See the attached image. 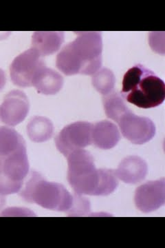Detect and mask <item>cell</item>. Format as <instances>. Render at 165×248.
I'll return each instance as SVG.
<instances>
[{"mask_svg": "<svg viewBox=\"0 0 165 248\" xmlns=\"http://www.w3.org/2000/svg\"><path fill=\"white\" fill-rule=\"evenodd\" d=\"M67 158L68 181L76 195L107 196L117 190L119 183L115 171L96 169L89 152L77 150Z\"/></svg>", "mask_w": 165, "mask_h": 248, "instance_id": "obj_1", "label": "cell"}, {"mask_svg": "<svg viewBox=\"0 0 165 248\" xmlns=\"http://www.w3.org/2000/svg\"><path fill=\"white\" fill-rule=\"evenodd\" d=\"M77 37L61 49L57 56V68L65 76H93L102 66L101 32H76Z\"/></svg>", "mask_w": 165, "mask_h": 248, "instance_id": "obj_2", "label": "cell"}, {"mask_svg": "<svg viewBox=\"0 0 165 248\" xmlns=\"http://www.w3.org/2000/svg\"><path fill=\"white\" fill-rule=\"evenodd\" d=\"M122 86V97L140 108H153L164 102V81L143 65L130 68L123 77Z\"/></svg>", "mask_w": 165, "mask_h": 248, "instance_id": "obj_3", "label": "cell"}, {"mask_svg": "<svg viewBox=\"0 0 165 248\" xmlns=\"http://www.w3.org/2000/svg\"><path fill=\"white\" fill-rule=\"evenodd\" d=\"M20 196L26 202L42 208L58 212H69L74 204V197L58 183L49 182L39 172H32Z\"/></svg>", "mask_w": 165, "mask_h": 248, "instance_id": "obj_4", "label": "cell"}, {"mask_svg": "<svg viewBox=\"0 0 165 248\" xmlns=\"http://www.w3.org/2000/svg\"><path fill=\"white\" fill-rule=\"evenodd\" d=\"M92 125L87 122H77L66 125L55 138L58 151L67 157L73 152L92 144Z\"/></svg>", "mask_w": 165, "mask_h": 248, "instance_id": "obj_5", "label": "cell"}, {"mask_svg": "<svg viewBox=\"0 0 165 248\" xmlns=\"http://www.w3.org/2000/svg\"><path fill=\"white\" fill-rule=\"evenodd\" d=\"M45 66V62L38 52L31 48L15 58L11 67L10 75L14 84L19 87L32 86V81L37 72Z\"/></svg>", "mask_w": 165, "mask_h": 248, "instance_id": "obj_6", "label": "cell"}, {"mask_svg": "<svg viewBox=\"0 0 165 248\" xmlns=\"http://www.w3.org/2000/svg\"><path fill=\"white\" fill-rule=\"evenodd\" d=\"M122 136L134 144L142 145L152 140L156 135V125L145 117L135 115L131 110L118 122Z\"/></svg>", "mask_w": 165, "mask_h": 248, "instance_id": "obj_7", "label": "cell"}, {"mask_svg": "<svg viewBox=\"0 0 165 248\" xmlns=\"http://www.w3.org/2000/svg\"><path fill=\"white\" fill-rule=\"evenodd\" d=\"M29 110L30 104L25 93L14 90L5 96L0 106V118L6 125L16 126L25 120Z\"/></svg>", "mask_w": 165, "mask_h": 248, "instance_id": "obj_8", "label": "cell"}, {"mask_svg": "<svg viewBox=\"0 0 165 248\" xmlns=\"http://www.w3.org/2000/svg\"><path fill=\"white\" fill-rule=\"evenodd\" d=\"M135 202L137 209L145 213L156 211L163 206L165 203L164 178L139 186L135 192Z\"/></svg>", "mask_w": 165, "mask_h": 248, "instance_id": "obj_9", "label": "cell"}, {"mask_svg": "<svg viewBox=\"0 0 165 248\" xmlns=\"http://www.w3.org/2000/svg\"><path fill=\"white\" fill-rule=\"evenodd\" d=\"M2 158V171L0 177L15 184L24 185L29 172V162L26 148Z\"/></svg>", "mask_w": 165, "mask_h": 248, "instance_id": "obj_10", "label": "cell"}, {"mask_svg": "<svg viewBox=\"0 0 165 248\" xmlns=\"http://www.w3.org/2000/svg\"><path fill=\"white\" fill-rule=\"evenodd\" d=\"M118 179L127 184H136L142 182L148 174V164L139 156L125 158L115 171Z\"/></svg>", "mask_w": 165, "mask_h": 248, "instance_id": "obj_11", "label": "cell"}, {"mask_svg": "<svg viewBox=\"0 0 165 248\" xmlns=\"http://www.w3.org/2000/svg\"><path fill=\"white\" fill-rule=\"evenodd\" d=\"M120 140V134L115 124L105 120L92 125L91 143L103 150L114 148Z\"/></svg>", "mask_w": 165, "mask_h": 248, "instance_id": "obj_12", "label": "cell"}, {"mask_svg": "<svg viewBox=\"0 0 165 248\" xmlns=\"http://www.w3.org/2000/svg\"><path fill=\"white\" fill-rule=\"evenodd\" d=\"M63 86V77L46 66L41 68L32 81V86L37 92L46 95L57 94Z\"/></svg>", "mask_w": 165, "mask_h": 248, "instance_id": "obj_13", "label": "cell"}, {"mask_svg": "<svg viewBox=\"0 0 165 248\" xmlns=\"http://www.w3.org/2000/svg\"><path fill=\"white\" fill-rule=\"evenodd\" d=\"M64 41V32L61 31H37L32 37V48L42 57L52 55L60 48Z\"/></svg>", "mask_w": 165, "mask_h": 248, "instance_id": "obj_14", "label": "cell"}, {"mask_svg": "<svg viewBox=\"0 0 165 248\" xmlns=\"http://www.w3.org/2000/svg\"><path fill=\"white\" fill-rule=\"evenodd\" d=\"M27 133L31 141L42 143L51 139L54 133L53 124L46 117L36 116L28 124Z\"/></svg>", "mask_w": 165, "mask_h": 248, "instance_id": "obj_15", "label": "cell"}, {"mask_svg": "<svg viewBox=\"0 0 165 248\" xmlns=\"http://www.w3.org/2000/svg\"><path fill=\"white\" fill-rule=\"evenodd\" d=\"M26 146L24 138L16 130L9 127H0V156H9Z\"/></svg>", "mask_w": 165, "mask_h": 248, "instance_id": "obj_16", "label": "cell"}, {"mask_svg": "<svg viewBox=\"0 0 165 248\" xmlns=\"http://www.w3.org/2000/svg\"><path fill=\"white\" fill-rule=\"evenodd\" d=\"M103 104L106 116L117 123L124 114L130 110L122 96L114 91L104 96Z\"/></svg>", "mask_w": 165, "mask_h": 248, "instance_id": "obj_17", "label": "cell"}, {"mask_svg": "<svg viewBox=\"0 0 165 248\" xmlns=\"http://www.w3.org/2000/svg\"><path fill=\"white\" fill-rule=\"evenodd\" d=\"M92 76V86L103 95H106L114 91L115 77L113 72L107 68L99 69Z\"/></svg>", "mask_w": 165, "mask_h": 248, "instance_id": "obj_18", "label": "cell"}, {"mask_svg": "<svg viewBox=\"0 0 165 248\" xmlns=\"http://www.w3.org/2000/svg\"><path fill=\"white\" fill-rule=\"evenodd\" d=\"M81 195H76L74 197V204L71 210L68 213L69 216H84V214L88 213L90 210L89 201L83 198Z\"/></svg>", "mask_w": 165, "mask_h": 248, "instance_id": "obj_19", "label": "cell"}, {"mask_svg": "<svg viewBox=\"0 0 165 248\" xmlns=\"http://www.w3.org/2000/svg\"><path fill=\"white\" fill-rule=\"evenodd\" d=\"M6 76H5L4 72L0 69V91L4 87L6 84Z\"/></svg>", "mask_w": 165, "mask_h": 248, "instance_id": "obj_20", "label": "cell"}, {"mask_svg": "<svg viewBox=\"0 0 165 248\" xmlns=\"http://www.w3.org/2000/svg\"><path fill=\"white\" fill-rule=\"evenodd\" d=\"M6 196L1 195L0 194V210L4 208V205H6Z\"/></svg>", "mask_w": 165, "mask_h": 248, "instance_id": "obj_21", "label": "cell"}, {"mask_svg": "<svg viewBox=\"0 0 165 248\" xmlns=\"http://www.w3.org/2000/svg\"><path fill=\"white\" fill-rule=\"evenodd\" d=\"M1 171H2V158L0 156V175L1 174Z\"/></svg>", "mask_w": 165, "mask_h": 248, "instance_id": "obj_22", "label": "cell"}]
</instances>
